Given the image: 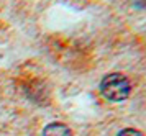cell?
I'll return each mask as SVG.
<instances>
[{
	"mask_svg": "<svg viewBox=\"0 0 146 136\" xmlns=\"http://www.w3.org/2000/svg\"><path fill=\"white\" fill-rule=\"evenodd\" d=\"M130 90H131L130 80L120 72L108 74L100 82V94L110 102H121V100L128 98Z\"/></svg>",
	"mask_w": 146,
	"mask_h": 136,
	"instance_id": "obj_1",
	"label": "cell"
},
{
	"mask_svg": "<svg viewBox=\"0 0 146 136\" xmlns=\"http://www.w3.org/2000/svg\"><path fill=\"white\" fill-rule=\"evenodd\" d=\"M117 136H143V133L138 130H135V128H125V130H121Z\"/></svg>",
	"mask_w": 146,
	"mask_h": 136,
	"instance_id": "obj_3",
	"label": "cell"
},
{
	"mask_svg": "<svg viewBox=\"0 0 146 136\" xmlns=\"http://www.w3.org/2000/svg\"><path fill=\"white\" fill-rule=\"evenodd\" d=\"M43 136H72V131L64 123H49L44 126Z\"/></svg>",
	"mask_w": 146,
	"mask_h": 136,
	"instance_id": "obj_2",
	"label": "cell"
}]
</instances>
